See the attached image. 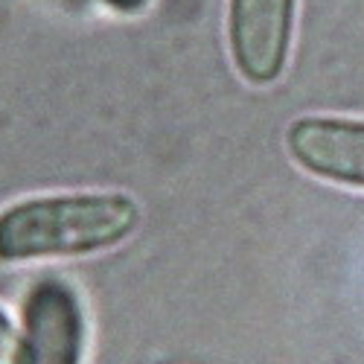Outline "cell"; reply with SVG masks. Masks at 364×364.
<instances>
[{
    "label": "cell",
    "mask_w": 364,
    "mask_h": 364,
    "mask_svg": "<svg viewBox=\"0 0 364 364\" xmlns=\"http://www.w3.org/2000/svg\"><path fill=\"white\" fill-rule=\"evenodd\" d=\"M140 207L126 193L36 196L0 210V262L23 265L62 257H87L126 242Z\"/></svg>",
    "instance_id": "cell-1"
},
{
    "label": "cell",
    "mask_w": 364,
    "mask_h": 364,
    "mask_svg": "<svg viewBox=\"0 0 364 364\" xmlns=\"http://www.w3.org/2000/svg\"><path fill=\"white\" fill-rule=\"evenodd\" d=\"M297 0H230L228 41L236 73L248 85H271L286 70Z\"/></svg>",
    "instance_id": "cell-2"
},
{
    "label": "cell",
    "mask_w": 364,
    "mask_h": 364,
    "mask_svg": "<svg viewBox=\"0 0 364 364\" xmlns=\"http://www.w3.org/2000/svg\"><path fill=\"white\" fill-rule=\"evenodd\" d=\"M85 312L65 280H41L23 300V323L12 364H82Z\"/></svg>",
    "instance_id": "cell-3"
},
{
    "label": "cell",
    "mask_w": 364,
    "mask_h": 364,
    "mask_svg": "<svg viewBox=\"0 0 364 364\" xmlns=\"http://www.w3.org/2000/svg\"><path fill=\"white\" fill-rule=\"evenodd\" d=\"M286 149L303 172L364 190V119L300 117L286 132Z\"/></svg>",
    "instance_id": "cell-4"
},
{
    "label": "cell",
    "mask_w": 364,
    "mask_h": 364,
    "mask_svg": "<svg viewBox=\"0 0 364 364\" xmlns=\"http://www.w3.org/2000/svg\"><path fill=\"white\" fill-rule=\"evenodd\" d=\"M15 350H18V332H15L12 321L6 318V312L0 309V364H12Z\"/></svg>",
    "instance_id": "cell-5"
},
{
    "label": "cell",
    "mask_w": 364,
    "mask_h": 364,
    "mask_svg": "<svg viewBox=\"0 0 364 364\" xmlns=\"http://www.w3.org/2000/svg\"><path fill=\"white\" fill-rule=\"evenodd\" d=\"M102 4L111 6V9L119 12V15H137V12L146 9L149 0H102Z\"/></svg>",
    "instance_id": "cell-6"
}]
</instances>
